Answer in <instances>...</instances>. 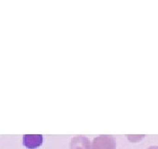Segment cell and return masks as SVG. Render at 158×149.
I'll list each match as a JSON object with an SVG mask.
<instances>
[{"instance_id": "cell-1", "label": "cell", "mask_w": 158, "mask_h": 149, "mask_svg": "<svg viewBox=\"0 0 158 149\" xmlns=\"http://www.w3.org/2000/svg\"><path fill=\"white\" fill-rule=\"evenodd\" d=\"M43 142L42 135H24L23 144L29 149H34L40 147Z\"/></svg>"}]
</instances>
